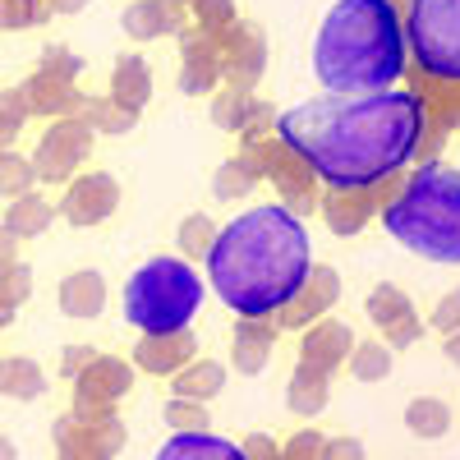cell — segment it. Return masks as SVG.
I'll list each match as a JSON object with an SVG mask.
<instances>
[{"instance_id":"cell-1","label":"cell","mask_w":460,"mask_h":460,"mask_svg":"<svg viewBox=\"0 0 460 460\" xmlns=\"http://www.w3.org/2000/svg\"><path fill=\"white\" fill-rule=\"evenodd\" d=\"M429 129L419 93H323L277 115V138L332 194H368L405 171Z\"/></svg>"},{"instance_id":"cell-2","label":"cell","mask_w":460,"mask_h":460,"mask_svg":"<svg viewBox=\"0 0 460 460\" xmlns=\"http://www.w3.org/2000/svg\"><path fill=\"white\" fill-rule=\"evenodd\" d=\"M203 262L235 318H277L314 272L309 230L286 203H258L226 221Z\"/></svg>"},{"instance_id":"cell-3","label":"cell","mask_w":460,"mask_h":460,"mask_svg":"<svg viewBox=\"0 0 460 460\" xmlns=\"http://www.w3.org/2000/svg\"><path fill=\"white\" fill-rule=\"evenodd\" d=\"M405 74L396 0H336L314 37V79L327 93H387Z\"/></svg>"},{"instance_id":"cell-4","label":"cell","mask_w":460,"mask_h":460,"mask_svg":"<svg viewBox=\"0 0 460 460\" xmlns=\"http://www.w3.org/2000/svg\"><path fill=\"white\" fill-rule=\"evenodd\" d=\"M382 226L419 258L460 262V171L447 162H424L387 199Z\"/></svg>"},{"instance_id":"cell-5","label":"cell","mask_w":460,"mask_h":460,"mask_svg":"<svg viewBox=\"0 0 460 460\" xmlns=\"http://www.w3.org/2000/svg\"><path fill=\"white\" fill-rule=\"evenodd\" d=\"M203 304V277L189 267V258H147L125 281V318L143 336L189 332Z\"/></svg>"},{"instance_id":"cell-6","label":"cell","mask_w":460,"mask_h":460,"mask_svg":"<svg viewBox=\"0 0 460 460\" xmlns=\"http://www.w3.org/2000/svg\"><path fill=\"white\" fill-rule=\"evenodd\" d=\"M410 56L442 84H460V0H410Z\"/></svg>"},{"instance_id":"cell-7","label":"cell","mask_w":460,"mask_h":460,"mask_svg":"<svg viewBox=\"0 0 460 460\" xmlns=\"http://www.w3.org/2000/svg\"><path fill=\"white\" fill-rule=\"evenodd\" d=\"M350 350H355V336H350V327L336 323V318H323L318 327L304 332L299 364H304V368H314V373H327V377H332V368L350 359Z\"/></svg>"},{"instance_id":"cell-8","label":"cell","mask_w":460,"mask_h":460,"mask_svg":"<svg viewBox=\"0 0 460 460\" xmlns=\"http://www.w3.org/2000/svg\"><path fill=\"white\" fill-rule=\"evenodd\" d=\"M152 460H253V456L240 442L199 429V433H175L171 442H162Z\"/></svg>"},{"instance_id":"cell-9","label":"cell","mask_w":460,"mask_h":460,"mask_svg":"<svg viewBox=\"0 0 460 460\" xmlns=\"http://www.w3.org/2000/svg\"><path fill=\"white\" fill-rule=\"evenodd\" d=\"M336 295H341V277L332 272V267H314L309 281H304V290L286 304V309H281L277 318H281V327H304L309 318H318Z\"/></svg>"},{"instance_id":"cell-10","label":"cell","mask_w":460,"mask_h":460,"mask_svg":"<svg viewBox=\"0 0 460 460\" xmlns=\"http://www.w3.org/2000/svg\"><path fill=\"white\" fill-rule=\"evenodd\" d=\"M272 341H277L272 318H240V327H235V368L258 373L267 359H272Z\"/></svg>"},{"instance_id":"cell-11","label":"cell","mask_w":460,"mask_h":460,"mask_svg":"<svg viewBox=\"0 0 460 460\" xmlns=\"http://www.w3.org/2000/svg\"><path fill=\"white\" fill-rule=\"evenodd\" d=\"M115 208V180L106 175H88L74 184V194L65 199V217L69 221H102Z\"/></svg>"},{"instance_id":"cell-12","label":"cell","mask_w":460,"mask_h":460,"mask_svg":"<svg viewBox=\"0 0 460 460\" xmlns=\"http://www.w3.org/2000/svg\"><path fill=\"white\" fill-rule=\"evenodd\" d=\"M194 336L189 332H171V336H152L138 345V364H147L152 373H175L189 355H194Z\"/></svg>"},{"instance_id":"cell-13","label":"cell","mask_w":460,"mask_h":460,"mask_svg":"<svg viewBox=\"0 0 460 460\" xmlns=\"http://www.w3.org/2000/svg\"><path fill=\"white\" fill-rule=\"evenodd\" d=\"M262 37L258 32H249V28H240V42L226 51V60H221V69L235 79V88H249L258 74H262Z\"/></svg>"},{"instance_id":"cell-14","label":"cell","mask_w":460,"mask_h":460,"mask_svg":"<svg viewBox=\"0 0 460 460\" xmlns=\"http://www.w3.org/2000/svg\"><path fill=\"white\" fill-rule=\"evenodd\" d=\"M221 79V56L208 42H189L184 47V74H180V88L184 93H208Z\"/></svg>"},{"instance_id":"cell-15","label":"cell","mask_w":460,"mask_h":460,"mask_svg":"<svg viewBox=\"0 0 460 460\" xmlns=\"http://www.w3.org/2000/svg\"><path fill=\"white\" fill-rule=\"evenodd\" d=\"M180 23V10L171 5V0H138V5H129L125 14V28L134 37H157V32H171Z\"/></svg>"},{"instance_id":"cell-16","label":"cell","mask_w":460,"mask_h":460,"mask_svg":"<svg viewBox=\"0 0 460 460\" xmlns=\"http://www.w3.org/2000/svg\"><path fill=\"white\" fill-rule=\"evenodd\" d=\"M405 429L414 438H442L451 429V410L442 401H433V396H419V401L405 405Z\"/></svg>"},{"instance_id":"cell-17","label":"cell","mask_w":460,"mask_h":460,"mask_svg":"<svg viewBox=\"0 0 460 460\" xmlns=\"http://www.w3.org/2000/svg\"><path fill=\"white\" fill-rule=\"evenodd\" d=\"M60 304H65V314H74V318H93L102 309V281L93 272H74L60 286Z\"/></svg>"},{"instance_id":"cell-18","label":"cell","mask_w":460,"mask_h":460,"mask_svg":"<svg viewBox=\"0 0 460 460\" xmlns=\"http://www.w3.org/2000/svg\"><path fill=\"white\" fill-rule=\"evenodd\" d=\"M286 401H290L295 414H318L323 401H327V373H314V368H304V364H299V373L290 377Z\"/></svg>"},{"instance_id":"cell-19","label":"cell","mask_w":460,"mask_h":460,"mask_svg":"<svg viewBox=\"0 0 460 460\" xmlns=\"http://www.w3.org/2000/svg\"><path fill=\"white\" fill-rule=\"evenodd\" d=\"M258 175H262V166L249 157V152H244V157H230L221 171H217V199H240V194H249V189L258 184Z\"/></svg>"},{"instance_id":"cell-20","label":"cell","mask_w":460,"mask_h":460,"mask_svg":"<svg viewBox=\"0 0 460 460\" xmlns=\"http://www.w3.org/2000/svg\"><path fill=\"white\" fill-rule=\"evenodd\" d=\"M221 387H226L221 364H194V368H184V373L175 377L180 401H208V396H217Z\"/></svg>"},{"instance_id":"cell-21","label":"cell","mask_w":460,"mask_h":460,"mask_svg":"<svg viewBox=\"0 0 460 460\" xmlns=\"http://www.w3.org/2000/svg\"><path fill=\"white\" fill-rule=\"evenodd\" d=\"M115 102H120L129 115L147 102V65L143 60H120V74H115Z\"/></svg>"},{"instance_id":"cell-22","label":"cell","mask_w":460,"mask_h":460,"mask_svg":"<svg viewBox=\"0 0 460 460\" xmlns=\"http://www.w3.org/2000/svg\"><path fill=\"white\" fill-rule=\"evenodd\" d=\"M405 314H414L410 309V299H405V290H396V286H377L373 295H368V318L387 332V327H396Z\"/></svg>"},{"instance_id":"cell-23","label":"cell","mask_w":460,"mask_h":460,"mask_svg":"<svg viewBox=\"0 0 460 460\" xmlns=\"http://www.w3.org/2000/svg\"><path fill=\"white\" fill-rule=\"evenodd\" d=\"M350 373L359 382H382L392 373V350H387V345H377V341L355 345V350H350Z\"/></svg>"},{"instance_id":"cell-24","label":"cell","mask_w":460,"mask_h":460,"mask_svg":"<svg viewBox=\"0 0 460 460\" xmlns=\"http://www.w3.org/2000/svg\"><path fill=\"white\" fill-rule=\"evenodd\" d=\"M323 212H327V221H332L336 235H355V230L364 226V217H368V203H364L359 194H332Z\"/></svg>"},{"instance_id":"cell-25","label":"cell","mask_w":460,"mask_h":460,"mask_svg":"<svg viewBox=\"0 0 460 460\" xmlns=\"http://www.w3.org/2000/svg\"><path fill=\"white\" fill-rule=\"evenodd\" d=\"M249 115H253V97L249 88H226L217 102H212V120L221 129H244L249 125Z\"/></svg>"},{"instance_id":"cell-26","label":"cell","mask_w":460,"mask_h":460,"mask_svg":"<svg viewBox=\"0 0 460 460\" xmlns=\"http://www.w3.org/2000/svg\"><path fill=\"white\" fill-rule=\"evenodd\" d=\"M212 240H217V226H212L203 212H194V217L180 226V249H184V258H208Z\"/></svg>"},{"instance_id":"cell-27","label":"cell","mask_w":460,"mask_h":460,"mask_svg":"<svg viewBox=\"0 0 460 460\" xmlns=\"http://www.w3.org/2000/svg\"><path fill=\"white\" fill-rule=\"evenodd\" d=\"M47 221H51V208L37 203V199H19L14 212H10V230H14V235H37V230H47Z\"/></svg>"},{"instance_id":"cell-28","label":"cell","mask_w":460,"mask_h":460,"mask_svg":"<svg viewBox=\"0 0 460 460\" xmlns=\"http://www.w3.org/2000/svg\"><path fill=\"white\" fill-rule=\"evenodd\" d=\"M0 387H5L10 396H37L42 392V373H37V364H28V359H14V364H5Z\"/></svg>"},{"instance_id":"cell-29","label":"cell","mask_w":460,"mask_h":460,"mask_svg":"<svg viewBox=\"0 0 460 460\" xmlns=\"http://www.w3.org/2000/svg\"><path fill=\"white\" fill-rule=\"evenodd\" d=\"M166 419H171V429L175 433H199V429H208V414H203V405L199 401H171L166 405Z\"/></svg>"},{"instance_id":"cell-30","label":"cell","mask_w":460,"mask_h":460,"mask_svg":"<svg viewBox=\"0 0 460 460\" xmlns=\"http://www.w3.org/2000/svg\"><path fill=\"white\" fill-rule=\"evenodd\" d=\"M32 180V166L23 157H0V194H23Z\"/></svg>"},{"instance_id":"cell-31","label":"cell","mask_w":460,"mask_h":460,"mask_svg":"<svg viewBox=\"0 0 460 460\" xmlns=\"http://www.w3.org/2000/svg\"><path fill=\"white\" fill-rule=\"evenodd\" d=\"M84 377H97V392H111V396H120V392L129 387V368H125V364H97V368L84 373Z\"/></svg>"},{"instance_id":"cell-32","label":"cell","mask_w":460,"mask_h":460,"mask_svg":"<svg viewBox=\"0 0 460 460\" xmlns=\"http://www.w3.org/2000/svg\"><path fill=\"white\" fill-rule=\"evenodd\" d=\"M199 19L208 28H230L235 23V5H230V0H199Z\"/></svg>"},{"instance_id":"cell-33","label":"cell","mask_w":460,"mask_h":460,"mask_svg":"<svg viewBox=\"0 0 460 460\" xmlns=\"http://www.w3.org/2000/svg\"><path fill=\"white\" fill-rule=\"evenodd\" d=\"M433 327H438V332H456V327H460V286H456L451 295H442V304L433 309Z\"/></svg>"},{"instance_id":"cell-34","label":"cell","mask_w":460,"mask_h":460,"mask_svg":"<svg viewBox=\"0 0 460 460\" xmlns=\"http://www.w3.org/2000/svg\"><path fill=\"white\" fill-rule=\"evenodd\" d=\"M286 460H323V438H318V433H299V438H290Z\"/></svg>"},{"instance_id":"cell-35","label":"cell","mask_w":460,"mask_h":460,"mask_svg":"<svg viewBox=\"0 0 460 460\" xmlns=\"http://www.w3.org/2000/svg\"><path fill=\"white\" fill-rule=\"evenodd\" d=\"M323 460H364V447L355 438H332L323 442Z\"/></svg>"},{"instance_id":"cell-36","label":"cell","mask_w":460,"mask_h":460,"mask_svg":"<svg viewBox=\"0 0 460 460\" xmlns=\"http://www.w3.org/2000/svg\"><path fill=\"white\" fill-rule=\"evenodd\" d=\"M419 332H424V323H419L414 314H405V318H401L396 327H387V341H392V345H401V350H405V345H414V341H419Z\"/></svg>"},{"instance_id":"cell-37","label":"cell","mask_w":460,"mask_h":460,"mask_svg":"<svg viewBox=\"0 0 460 460\" xmlns=\"http://www.w3.org/2000/svg\"><path fill=\"white\" fill-rule=\"evenodd\" d=\"M23 5V0H0V23H5V28H14V23H23V14H14Z\"/></svg>"},{"instance_id":"cell-38","label":"cell","mask_w":460,"mask_h":460,"mask_svg":"<svg viewBox=\"0 0 460 460\" xmlns=\"http://www.w3.org/2000/svg\"><path fill=\"white\" fill-rule=\"evenodd\" d=\"M447 336H451V341H442V350H447V359H451V364H460V327H456V332H447Z\"/></svg>"}]
</instances>
